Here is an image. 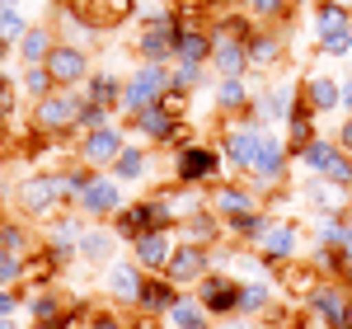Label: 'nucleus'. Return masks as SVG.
I'll return each instance as SVG.
<instances>
[{"label":"nucleus","instance_id":"nucleus-1","mask_svg":"<svg viewBox=\"0 0 352 329\" xmlns=\"http://www.w3.org/2000/svg\"><path fill=\"white\" fill-rule=\"evenodd\" d=\"M80 104H85V94H76V89H52V94L33 99L28 127H33L38 137H66V132H76Z\"/></svg>","mask_w":352,"mask_h":329},{"label":"nucleus","instance_id":"nucleus-2","mask_svg":"<svg viewBox=\"0 0 352 329\" xmlns=\"http://www.w3.org/2000/svg\"><path fill=\"white\" fill-rule=\"evenodd\" d=\"M174 43H179V10H151L141 14V38H136V56L151 66H169L174 61Z\"/></svg>","mask_w":352,"mask_h":329},{"label":"nucleus","instance_id":"nucleus-3","mask_svg":"<svg viewBox=\"0 0 352 329\" xmlns=\"http://www.w3.org/2000/svg\"><path fill=\"white\" fill-rule=\"evenodd\" d=\"M14 202H19V212L24 217H43L52 221L71 198H66V189H61V169H43V174H28L24 184L14 189Z\"/></svg>","mask_w":352,"mask_h":329},{"label":"nucleus","instance_id":"nucleus-4","mask_svg":"<svg viewBox=\"0 0 352 329\" xmlns=\"http://www.w3.org/2000/svg\"><path fill=\"white\" fill-rule=\"evenodd\" d=\"M113 231H118V240H127L132 245L136 235H146V231H174V217H169V207H164V198H136L127 202L118 217H113Z\"/></svg>","mask_w":352,"mask_h":329},{"label":"nucleus","instance_id":"nucleus-5","mask_svg":"<svg viewBox=\"0 0 352 329\" xmlns=\"http://www.w3.org/2000/svg\"><path fill=\"white\" fill-rule=\"evenodd\" d=\"M300 306H305V315H320L329 329H343L348 325V310H352V287L343 277H320L300 297Z\"/></svg>","mask_w":352,"mask_h":329},{"label":"nucleus","instance_id":"nucleus-6","mask_svg":"<svg viewBox=\"0 0 352 329\" xmlns=\"http://www.w3.org/2000/svg\"><path fill=\"white\" fill-rule=\"evenodd\" d=\"M263 137H268V132H263V123H258V118H249V113L235 118V123L221 132V156H226V164H230L235 174H249V164L258 160Z\"/></svg>","mask_w":352,"mask_h":329},{"label":"nucleus","instance_id":"nucleus-7","mask_svg":"<svg viewBox=\"0 0 352 329\" xmlns=\"http://www.w3.org/2000/svg\"><path fill=\"white\" fill-rule=\"evenodd\" d=\"M221 169H226L221 146H197V141H188V146L174 156V184H184V189H202V184H217Z\"/></svg>","mask_w":352,"mask_h":329},{"label":"nucleus","instance_id":"nucleus-8","mask_svg":"<svg viewBox=\"0 0 352 329\" xmlns=\"http://www.w3.org/2000/svg\"><path fill=\"white\" fill-rule=\"evenodd\" d=\"M164 89H174V76H169V66H151V61H141V66H136V76L122 85V113L132 118V113L151 109V104H160Z\"/></svg>","mask_w":352,"mask_h":329},{"label":"nucleus","instance_id":"nucleus-9","mask_svg":"<svg viewBox=\"0 0 352 329\" xmlns=\"http://www.w3.org/2000/svg\"><path fill=\"white\" fill-rule=\"evenodd\" d=\"M292 179V151H287V141L282 137H263V146H258V160L249 164V184L258 193H272L282 189Z\"/></svg>","mask_w":352,"mask_h":329},{"label":"nucleus","instance_id":"nucleus-10","mask_svg":"<svg viewBox=\"0 0 352 329\" xmlns=\"http://www.w3.org/2000/svg\"><path fill=\"white\" fill-rule=\"evenodd\" d=\"M122 146H127V137H122V127L118 123H109V127H94V132H80V146H76V160L89 164V169H109L118 156H122Z\"/></svg>","mask_w":352,"mask_h":329},{"label":"nucleus","instance_id":"nucleus-11","mask_svg":"<svg viewBox=\"0 0 352 329\" xmlns=\"http://www.w3.org/2000/svg\"><path fill=\"white\" fill-rule=\"evenodd\" d=\"M76 207H80L85 217H94V221H113L122 207H127V202H122V184H118L113 174H99V169H94V179L85 184Z\"/></svg>","mask_w":352,"mask_h":329},{"label":"nucleus","instance_id":"nucleus-12","mask_svg":"<svg viewBox=\"0 0 352 329\" xmlns=\"http://www.w3.org/2000/svg\"><path fill=\"white\" fill-rule=\"evenodd\" d=\"M207 273H212V249L192 245V240H179V249H174V259H169L164 277H169L179 292H188V287H197Z\"/></svg>","mask_w":352,"mask_h":329},{"label":"nucleus","instance_id":"nucleus-13","mask_svg":"<svg viewBox=\"0 0 352 329\" xmlns=\"http://www.w3.org/2000/svg\"><path fill=\"white\" fill-rule=\"evenodd\" d=\"M240 287H244V277H230V273H212L197 282V301L207 306L217 320H226V315H240Z\"/></svg>","mask_w":352,"mask_h":329},{"label":"nucleus","instance_id":"nucleus-14","mask_svg":"<svg viewBox=\"0 0 352 329\" xmlns=\"http://www.w3.org/2000/svg\"><path fill=\"white\" fill-rule=\"evenodd\" d=\"M47 71H52L56 89H76V85H85L94 71H89V47H80V43H56L52 56H47Z\"/></svg>","mask_w":352,"mask_h":329},{"label":"nucleus","instance_id":"nucleus-15","mask_svg":"<svg viewBox=\"0 0 352 329\" xmlns=\"http://www.w3.org/2000/svg\"><path fill=\"white\" fill-rule=\"evenodd\" d=\"M296 249H300V231L292 221H268V226L258 231V240H254L258 264H292Z\"/></svg>","mask_w":352,"mask_h":329},{"label":"nucleus","instance_id":"nucleus-16","mask_svg":"<svg viewBox=\"0 0 352 329\" xmlns=\"http://www.w3.org/2000/svg\"><path fill=\"white\" fill-rule=\"evenodd\" d=\"M66 10L76 19H85L94 33H109V28H118L122 19L136 14V0H66Z\"/></svg>","mask_w":352,"mask_h":329},{"label":"nucleus","instance_id":"nucleus-17","mask_svg":"<svg viewBox=\"0 0 352 329\" xmlns=\"http://www.w3.org/2000/svg\"><path fill=\"white\" fill-rule=\"evenodd\" d=\"M207 207H212L221 221L263 212V202H258V189H254V184H217V193H212V202H207Z\"/></svg>","mask_w":352,"mask_h":329},{"label":"nucleus","instance_id":"nucleus-18","mask_svg":"<svg viewBox=\"0 0 352 329\" xmlns=\"http://www.w3.org/2000/svg\"><path fill=\"white\" fill-rule=\"evenodd\" d=\"M296 104H300V85H272V89H258V94H254L249 118H258L263 127H268V123H287V118L296 113Z\"/></svg>","mask_w":352,"mask_h":329},{"label":"nucleus","instance_id":"nucleus-19","mask_svg":"<svg viewBox=\"0 0 352 329\" xmlns=\"http://www.w3.org/2000/svg\"><path fill=\"white\" fill-rule=\"evenodd\" d=\"M174 249H179V240H174L169 231H146V235L132 240V259L146 268V273H164L169 259H174Z\"/></svg>","mask_w":352,"mask_h":329},{"label":"nucleus","instance_id":"nucleus-20","mask_svg":"<svg viewBox=\"0 0 352 329\" xmlns=\"http://www.w3.org/2000/svg\"><path fill=\"white\" fill-rule=\"evenodd\" d=\"M179 127H184V118H174L164 104H151V109L132 113V132H136V137H146V141H160V146H174Z\"/></svg>","mask_w":352,"mask_h":329},{"label":"nucleus","instance_id":"nucleus-21","mask_svg":"<svg viewBox=\"0 0 352 329\" xmlns=\"http://www.w3.org/2000/svg\"><path fill=\"white\" fill-rule=\"evenodd\" d=\"M146 268L141 264H109V273H104V287H109V297L113 301H122V306H136L141 301V287H146Z\"/></svg>","mask_w":352,"mask_h":329},{"label":"nucleus","instance_id":"nucleus-22","mask_svg":"<svg viewBox=\"0 0 352 329\" xmlns=\"http://www.w3.org/2000/svg\"><path fill=\"white\" fill-rule=\"evenodd\" d=\"M282 56H287V33L282 28H254V38H249V71H272V66H282Z\"/></svg>","mask_w":352,"mask_h":329},{"label":"nucleus","instance_id":"nucleus-23","mask_svg":"<svg viewBox=\"0 0 352 329\" xmlns=\"http://www.w3.org/2000/svg\"><path fill=\"white\" fill-rule=\"evenodd\" d=\"M305 202L315 207V217H348V189L329 184L324 174H315L305 184Z\"/></svg>","mask_w":352,"mask_h":329},{"label":"nucleus","instance_id":"nucleus-24","mask_svg":"<svg viewBox=\"0 0 352 329\" xmlns=\"http://www.w3.org/2000/svg\"><path fill=\"white\" fill-rule=\"evenodd\" d=\"M184 292L169 282L164 273H151L146 277V287H141V301H136V310H146V315H155V320H164L169 310H174V301H179Z\"/></svg>","mask_w":352,"mask_h":329},{"label":"nucleus","instance_id":"nucleus-25","mask_svg":"<svg viewBox=\"0 0 352 329\" xmlns=\"http://www.w3.org/2000/svg\"><path fill=\"white\" fill-rule=\"evenodd\" d=\"M254 85L244 81V76H221V85H217V94H212V104H217L221 113H235V118H244V113L254 109Z\"/></svg>","mask_w":352,"mask_h":329},{"label":"nucleus","instance_id":"nucleus-26","mask_svg":"<svg viewBox=\"0 0 352 329\" xmlns=\"http://www.w3.org/2000/svg\"><path fill=\"white\" fill-rule=\"evenodd\" d=\"M56 43H61V38H56L47 24H33L24 38L14 43V56H19V66H47V56H52Z\"/></svg>","mask_w":352,"mask_h":329},{"label":"nucleus","instance_id":"nucleus-27","mask_svg":"<svg viewBox=\"0 0 352 329\" xmlns=\"http://www.w3.org/2000/svg\"><path fill=\"white\" fill-rule=\"evenodd\" d=\"M282 127H287V137H282V141H287V151H292V160H296L300 151H305L310 141L320 137V127H315V109H310V99H305V94H300L296 113H292V118H287Z\"/></svg>","mask_w":352,"mask_h":329},{"label":"nucleus","instance_id":"nucleus-28","mask_svg":"<svg viewBox=\"0 0 352 329\" xmlns=\"http://www.w3.org/2000/svg\"><path fill=\"white\" fill-rule=\"evenodd\" d=\"M212 71H217V76H244V71H249V43H244V38H230V33H217Z\"/></svg>","mask_w":352,"mask_h":329},{"label":"nucleus","instance_id":"nucleus-29","mask_svg":"<svg viewBox=\"0 0 352 329\" xmlns=\"http://www.w3.org/2000/svg\"><path fill=\"white\" fill-rule=\"evenodd\" d=\"M300 94L310 99V109L315 113H333L343 109V81H333V76H305V85H300Z\"/></svg>","mask_w":352,"mask_h":329},{"label":"nucleus","instance_id":"nucleus-30","mask_svg":"<svg viewBox=\"0 0 352 329\" xmlns=\"http://www.w3.org/2000/svg\"><path fill=\"white\" fill-rule=\"evenodd\" d=\"M164 320H169V329H217V315H212L207 306L197 301V292H192V297L184 292V297L174 301V310H169Z\"/></svg>","mask_w":352,"mask_h":329},{"label":"nucleus","instance_id":"nucleus-31","mask_svg":"<svg viewBox=\"0 0 352 329\" xmlns=\"http://www.w3.org/2000/svg\"><path fill=\"white\" fill-rule=\"evenodd\" d=\"M184 240H192V245H202V249H217L221 240H226V221H221L212 207H202L197 217L184 221Z\"/></svg>","mask_w":352,"mask_h":329},{"label":"nucleus","instance_id":"nucleus-32","mask_svg":"<svg viewBox=\"0 0 352 329\" xmlns=\"http://www.w3.org/2000/svg\"><path fill=\"white\" fill-rule=\"evenodd\" d=\"M240 315H254V320H268L272 315V277H244Z\"/></svg>","mask_w":352,"mask_h":329},{"label":"nucleus","instance_id":"nucleus-33","mask_svg":"<svg viewBox=\"0 0 352 329\" xmlns=\"http://www.w3.org/2000/svg\"><path fill=\"white\" fill-rule=\"evenodd\" d=\"M85 99L89 104H104V109H122V81L109 76V71H94L85 81Z\"/></svg>","mask_w":352,"mask_h":329},{"label":"nucleus","instance_id":"nucleus-34","mask_svg":"<svg viewBox=\"0 0 352 329\" xmlns=\"http://www.w3.org/2000/svg\"><path fill=\"white\" fill-rule=\"evenodd\" d=\"M333 156H338V137H315L296 156V164H300V169H310V174H324L329 164H333Z\"/></svg>","mask_w":352,"mask_h":329},{"label":"nucleus","instance_id":"nucleus-35","mask_svg":"<svg viewBox=\"0 0 352 329\" xmlns=\"http://www.w3.org/2000/svg\"><path fill=\"white\" fill-rule=\"evenodd\" d=\"M244 10L254 24H277V28L292 24V0H244Z\"/></svg>","mask_w":352,"mask_h":329},{"label":"nucleus","instance_id":"nucleus-36","mask_svg":"<svg viewBox=\"0 0 352 329\" xmlns=\"http://www.w3.org/2000/svg\"><path fill=\"white\" fill-rule=\"evenodd\" d=\"M109 174L118 179V184H136V179L146 174V151L127 141V146H122V156H118V160L109 164Z\"/></svg>","mask_w":352,"mask_h":329},{"label":"nucleus","instance_id":"nucleus-37","mask_svg":"<svg viewBox=\"0 0 352 329\" xmlns=\"http://www.w3.org/2000/svg\"><path fill=\"white\" fill-rule=\"evenodd\" d=\"M348 24H352V14L343 5H333V0H320L315 5V43L329 38V33H338V28H348Z\"/></svg>","mask_w":352,"mask_h":329},{"label":"nucleus","instance_id":"nucleus-38","mask_svg":"<svg viewBox=\"0 0 352 329\" xmlns=\"http://www.w3.org/2000/svg\"><path fill=\"white\" fill-rule=\"evenodd\" d=\"M113 245H118V231H85L80 254L89 259V264H109V259H113Z\"/></svg>","mask_w":352,"mask_h":329},{"label":"nucleus","instance_id":"nucleus-39","mask_svg":"<svg viewBox=\"0 0 352 329\" xmlns=\"http://www.w3.org/2000/svg\"><path fill=\"white\" fill-rule=\"evenodd\" d=\"M19 89H24L28 99H43V94H52V89H56V81H52V71H47V66H24Z\"/></svg>","mask_w":352,"mask_h":329},{"label":"nucleus","instance_id":"nucleus-40","mask_svg":"<svg viewBox=\"0 0 352 329\" xmlns=\"http://www.w3.org/2000/svg\"><path fill=\"white\" fill-rule=\"evenodd\" d=\"M343 235H348V217H320L315 221V245L343 249Z\"/></svg>","mask_w":352,"mask_h":329},{"label":"nucleus","instance_id":"nucleus-41","mask_svg":"<svg viewBox=\"0 0 352 329\" xmlns=\"http://www.w3.org/2000/svg\"><path fill=\"white\" fill-rule=\"evenodd\" d=\"M169 76H174V89L197 94V89H202V76H207V66H192V61H169Z\"/></svg>","mask_w":352,"mask_h":329},{"label":"nucleus","instance_id":"nucleus-42","mask_svg":"<svg viewBox=\"0 0 352 329\" xmlns=\"http://www.w3.org/2000/svg\"><path fill=\"white\" fill-rule=\"evenodd\" d=\"M76 301H61L56 292H38V297H28V315L33 320H52V315H66Z\"/></svg>","mask_w":352,"mask_h":329},{"label":"nucleus","instance_id":"nucleus-43","mask_svg":"<svg viewBox=\"0 0 352 329\" xmlns=\"http://www.w3.org/2000/svg\"><path fill=\"white\" fill-rule=\"evenodd\" d=\"M109 123H113V109L89 104V99H85V104H80V118H76V132H94V127H109Z\"/></svg>","mask_w":352,"mask_h":329},{"label":"nucleus","instance_id":"nucleus-44","mask_svg":"<svg viewBox=\"0 0 352 329\" xmlns=\"http://www.w3.org/2000/svg\"><path fill=\"white\" fill-rule=\"evenodd\" d=\"M28 28H33V24H28L19 10H0V43H19Z\"/></svg>","mask_w":352,"mask_h":329},{"label":"nucleus","instance_id":"nucleus-45","mask_svg":"<svg viewBox=\"0 0 352 329\" xmlns=\"http://www.w3.org/2000/svg\"><path fill=\"white\" fill-rule=\"evenodd\" d=\"M315 47H320V56H352V24L329 33V38H320Z\"/></svg>","mask_w":352,"mask_h":329},{"label":"nucleus","instance_id":"nucleus-46","mask_svg":"<svg viewBox=\"0 0 352 329\" xmlns=\"http://www.w3.org/2000/svg\"><path fill=\"white\" fill-rule=\"evenodd\" d=\"M324 179H329V184H338V189H348V193H352V156H348V151H338V156H333V164L324 169Z\"/></svg>","mask_w":352,"mask_h":329},{"label":"nucleus","instance_id":"nucleus-47","mask_svg":"<svg viewBox=\"0 0 352 329\" xmlns=\"http://www.w3.org/2000/svg\"><path fill=\"white\" fill-rule=\"evenodd\" d=\"M0 245L10 249V254H19V259L33 254V249H28V231H24V226H0Z\"/></svg>","mask_w":352,"mask_h":329},{"label":"nucleus","instance_id":"nucleus-48","mask_svg":"<svg viewBox=\"0 0 352 329\" xmlns=\"http://www.w3.org/2000/svg\"><path fill=\"white\" fill-rule=\"evenodd\" d=\"M80 310H85V301H76L71 310H66V315H52V320H33L28 329H71V325H76V315H80Z\"/></svg>","mask_w":352,"mask_h":329},{"label":"nucleus","instance_id":"nucleus-49","mask_svg":"<svg viewBox=\"0 0 352 329\" xmlns=\"http://www.w3.org/2000/svg\"><path fill=\"white\" fill-rule=\"evenodd\" d=\"M85 329H127V315H118V310H94Z\"/></svg>","mask_w":352,"mask_h":329},{"label":"nucleus","instance_id":"nucleus-50","mask_svg":"<svg viewBox=\"0 0 352 329\" xmlns=\"http://www.w3.org/2000/svg\"><path fill=\"white\" fill-rule=\"evenodd\" d=\"M188 99H192V94H184V89H164V99H160V104H164L169 113H174V118H184V113H188Z\"/></svg>","mask_w":352,"mask_h":329},{"label":"nucleus","instance_id":"nucleus-51","mask_svg":"<svg viewBox=\"0 0 352 329\" xmlns=\"http://www.w3.org/2000/svg\"><path fill=\"white\" fill-rule=\"evenodd\" d=\"M19 310V287H0V320H10Z\"/></svg>","mask_w":352,"mask_h":329},{"label":"nucleus","instance_id":"nucleus-52","mask_svg":"<svg viewBox=\"0 0 352 329\" xmlns=\"http://www.w3.org/2000/svg\"><path fill=\"white\" fill-rule=\"evenodd\" d=\"M217 329H263L254 315H226V320H217Z\"/></svg>","mask_w":352,"mask_h":329},{"label":"nucleus","instance_id":"nucleus-53","mask_svg":"<svg viewBox=\"0 0 352 329\" xmlns=\"http://www.w3.org/2000/svg\"><path fill=\"white\" fill-rule=\"evenodd\" d=\"M338 151H348V156H352V113L343 118V127H338Z\"/></svg>","mask_w":352,"mask_h":329},{"label":"nucleus","instance_id":"nucleus-54","mask_svg":"<svg viewBox=\"0 0 352 329\" xmlns=\"http://www.w3.org/2000/svg\"><path fill=\"white\" fill-rule=\"evenodd\" d=\"M343 113H352V76L343 81Z\"/></svg>","mask_w":352,"mask_h":329},{"label":"nucleus","instance_id":"nucleus-55","mask_svg":"<svg viewBox=\"0 0 352 329\" xmlns=\"http://www.w3.org/2000/svg\"><path fill=\"white\" fill-rule=\"evenodd\" d=\"M338 277H343V282L352 287V254H343V273H338Z\"/></svg>","mask_w":352,"mask_h":329},{"label":"nucleus","instance_id":"nucleus-56","mask_svg":"<svg viewBox=\"0 0 352 329\" xmlns=\"http://www.w3.org/2000/svg\"><path fill=\"white\" fill-rule=\"evenodd\" d=\"M10 52H14V43H0V71H5V61H10Z\"/></svg>","mask_w":352,"mask_h":329},{"label":"nucleus","instance_id":"nucleus-57","mask_svg":"<svg viewBox=\"0 0 352 329\" xmlns=\"http://www.w3.org/2000/svg\"><path fill=\"white\" fill-rule=\"evenodd\" d=\"M343 254H352V217H348V235H343Z\"/></svg>","mask_w":352,"mask_h":329},{"label":"nucleus","instance_id":"nucleus-58","mask_svg":"<svg viewBox=\"0 0 352 329\" xmlns=\"http://www.w3.org/2000/svg\"><path fill=\"white\" fill-rule=\"evenodd\" d=\"M14 5H19V0H0V10H14Z\"/></svg>","mask_w":352,"mask_h":329},{"label":"nucleus","instance_id":"nucleus-59","mask_svg":"<svg viewBox=\"0 0 352 329\" xmlns=\"http://www.w3.org/2000/svg\"><path fill=\"white\" fill-rule=\"evenodd\" d=\"M333 5H343V10H348V14H352V0H333Z\"/></svg>","mask_w":352,"mask_h":329},{"label":"nucleus","instance_id":"nucleus-60","mask_svg":"<svg viewBox=\"0 0 352 329\" xmlns=\"http://www.w3.org/2000/svg\"><path fill=\"white\" fill-rule=\"evenodd\" d=\"M0 329H14V320H0Z\"/></svg>","mask_w":352,"mask_h":329},{"label":"nucleus","instance_id":"nucleus-61","mask_svg":"<svg viewBox=\"0 0 352 329\" xmlns=\"http://www.w3.org/2000/svg\"><path fill=\"white\" fill-rule=\"evenodd\" d=\"M343 329H352V310H348V325H343Z\"/></svg>","mask_w":352,"mask_h":329},{"label":"nucleus","instance_id":"nucleus-62","mask_svg":"<svg viewBox=\"0 0 352 329\" xmlns=\"http://www.w3.org/2000/svg\"><path fill=\"white\" fill-rule=\"evenodd\" d=\"M0 226H5V207H0Z\"/></svg>","mask_w":352,"mask_h":329}]
</instances>
